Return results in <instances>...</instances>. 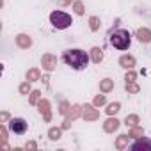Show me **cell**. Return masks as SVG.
<instances>
[{
    "instance_id": "obj_1",
    "label": "cell",
    "mask_w": 151,
    "mask_h": 151,
    "mask_svg": "<svg viewBox=\"0 0 151 151\" xmlns=\"http://www.w3.org/2000/svg\"><path fill=\"white\" fill-rule=\"evenodd\" d=\"M62 60L73 68L75 71H80V69H86L87 64H89V55L84 52V50H78V48H73V50H66L62 53Z\"/></svg>"
},
{
    "instance_id": "obj_2",
    "label": "cell",
    "mask_w": 151,
    "mask_h": 151,
    "mask_svg": "<svg viewBox=\"0 0 151 151\" xmlns=\"http://www.w3.org/2000/svg\"><path fill=\"white\" fill-rule=\"evenodd\" d=\"M109 43L114 48H117V50H128L130 48V43H132V36L124 29H116V30H110Z\"/></svg>"
},
{
    "instance_id": "obj_3",
    "label": "cell",
    "mask_w": 151,
    "mask_h": 151,
    "mask_svg": "<svg viewBox=\"0 0 151 151\" xmlns=\"http://www.w3.org/2000/svg\"><path fill=\"white\" fill-rule=\"evenodd\" d=\"M50 22H52V25H53L55 29H59V30L68 29V27L73 23L71 16H69L68 13H64V11H53V13L50 14Z\"/></svg>"
},
{
    "instance_id": "obj_4",
    "label": "cell",
    "mask_w": 151,
    "mask_h": 151,
    "mask_svg": "<svg viewBox=\"0 0 151 151\" xmlns=\"http://www.w3.org/2000/svg\"><path fill=\"white\" fill-rule=\"evenodd\" d=\"M9 130L16 135H23L27 132V121L22 119V117H13L9 121Z\"/></svg>"
},
{
    "instance_id": "obj_5",
    "label": "cell",
    "mask_w": 151,
    "mask_h": 151,
    "mask_svg": "<svg viewBox=\"0 0 151 151\" xmlns=\"http://www.w3.org/2000/svg\"><path fill=\"white\" fill-rule=\"evenodd\" d=\"M41 62H43V68H45L46 71H52V69L57 66V57L52 55V53H45L43 59H41Z\"/></svg>"
},
{
    "instance_id": "obj_6",
    "label": "cell",
    "mask_w": 151,
    "mask_h": 151,
    "mask_svg": "<svg viewBox=\"0 0 151 151\" xmlns=\"http://www.w3.org/2000/svg\"><path fill=\"white\" fill-rule=\"evenodd\" d=\"M16 45H18L20 48H30V46H32V39H30V36H27V34H18V36H16Z\"/></svg>"
},
{
    "instance_id": "obj_7",
    "label": "cell",
    "mask_w": 151,
    "mask_h": 151,
    "mask_svg": "<svg viewBox=\"0 0 151 151\" xmlns=\"http://www.w3.org/2000/svg\"><path fill=\"white\" fill-rule=\"evenodd\" d=\"M135 36H137V39H139L140 43H144V45L151 41V30H149V29H146V27H142V29H139Z\"/></svg>"
},
{
    "instance_id": "obj_8",
    "label": "cell",
    "mask_w": 151,
    "mask_h": 151,
    "mask_svg": "<svg viewBox=\"0 0 151 151\" xmlns=\"http://www.w3.org/2000/svg\"><path fill=\"white\" fill-rule=\"evenodd\" d=\"M119 64H121L124 69H133L135 59H133L132 55H121V57H119Z\"/></svg>"
},
{
    "instance_id": "obj_9",
    "label": "cell",
    "mask_w": 151,
    "mask_h": 151,
    "mask_svg": "<svg viewBox=\"0 0 151 151\" xmlns=\"http://www.w3.org/2000/svg\"><path fill=\"white\" fill-rule=\"evenodd\" d=\"M37 107H39V112L45 114V119L50 121V119H52V114H50V105H48V101H46V100H41V101H37Z\"/></svg>"
},
{
    "instance_id": "obj_10",
    "label": "cell",
    "mask_w": 151,
    "mask_h": 151,
    "mask_svg": "<svg viewBox=\"0 0 151 151\" xmlns=\"http://www.w3.org/2000/svg\"><path fill=\"white\" fill-rule=\"evenodd\" d=\"M144 147L151 149V140H147V139H140V140H137V142H133V144L130 146V149H133V151H139V149H144Z\"/></svg>"
},
{
    "instance_id": "obj_11",
    "label": "cell",
    "mask_w": 151,
    "mask_h": 151,
    "mask_svg": "<svg viewBox=\"0 0 151 151\" xmlns=\"http://www.w3.org/2000/svg\"><path fill=\"white\" fill-rule=\"evenodd\" d=\"M91 59H93L94 64H100V62L103 60V50L98 48V46H94V48L91 50Z\"/></svg>"
},
{
    "instance_id": "obj_12",
    "label": "cell",
    "mask_w": 151,
    "mask_h": 151,
    "mask_svg": "<svg viewBox=\"0 0 151 151\" xmlns=\"http://www.w3.org/2000/svg\"><path fill=\"white\" fill-rule=\"evenodd\" d=\"M117 126H119V121H117L116 117H114V119L110 117V119H107V121H105L103 130H105V132H114V130H117Z\"/></svg>"
},
{
    "instance_id": "obj_13",
    "label": "cell",
    "mask_w": 151,
    "mask_h": 151,
    "mask_svg": "<svg viewBox=\"0 0 151 151\" xmlns=\"http://www.w3.org/2000/svg\"><path fill=\"white\" fill-rule=\"evenodd\" d=\"M112 89H114V80L105 78V80L100 82V91H101V93H109V91H112Z\"/></svg>"
},
{
    "instance_id": "obj_14",
    "label": "cell",
    "mask_w": 151,
    "mask_h": 151,
    "mask_svg": "<svg viewBox=\"0 0 151 151\" xmlns=\"http://www.w3.org/2000/svg\"><path fill=\"white\" fill-rule=\"evenodd\" d=\"M84 117H86V119H96V117H98V112H96L91 105H86V109H84Z\"/></svg>"
},
{
    "instance_id": "obj_15",
    "label": "cell",
    "mask_w": 151,
    "mask_h": 151,
    "mask_svg": "<svg viewBox=\"0 0 151 151\" xmlns=\"http://www.w3.org/2000/svg\"><path fill=\"white\" fill-rule=\"evenodd\" d=\"M119 110H121V105H119V103H110V105L107 107V114H109V116H114V114H117Z\"/></svg>"
},
{
    "instance_id": "obj_16",
    "label": "cell",
    "mask_w": 151,
    "mask_h": 151,
    "mask_svg": "<svg viewBox=\"0 0 151 151\" xmlns=\"http://www.w3.org/2000/svg\"><path fill=\"white\" fill-rule=\"evenodd\" d=\"M27 80H30V82L39 80V71H37V69H30V71H27Z\"/></svg>"
},
{
    "instance_id": "obj_17",
    "label": "cell",
    "mask_w": 151,
    "mask_h": 151,
    "mask_svg": "<svg viewBox=\"0 0 151 151\" xmlns=\"http://www.w3.org/2000/svg\"><path fill=\"white\" fill-rule=\"evenodd\" d=\"M20 93H22V94H29V93H30V80H27V82H23V84L20 86Z\"/></svg>"
},
{
    "instance_id": "obj_18",
    "label": "cell",
    "mask_w": 151,
    "mask_h": 151,
    "mask_svg": "<svg viewBox=\"0 0 151 151\" xmlns=\"http://www.w3.org/2000/svg\"><path fill=\"white\" fill-rule=\"evenodd\" d=\"M126 126H135L137 123H139V117L137 116H126Z\"/></svg>"
},
{
    "instance_id": "obj_19",
    "label": "cell",
    "mask_w": 151,
    "mask_h": 151,
    "mask_svg": "<svg viewBox=\"0 0 151 151\" xmlns=\"http://www.w3.org/2000/svg\"><path fill=\"white\" fill-rule=\"evenodd\" d=\"M89 22H91V30H98V29H100V20H98L96 16H91Z\"/></svg>"
},
{
    "instance_id": "obj_20",
    "label": "cell",
    "mask_w": 151,
    "mask_h": 151,
    "mask_svg": "<svg viewBox=\"0 0 151 151\" xmlns=\"http://www.w3.org/2000/svg\"><path fill=\"white\" fill-rule=\"evenodd\" d=\"M39 96H41V93H39V91H32V93H30V98H29V101L34 105V103H37Z\"/></svg>"
},
{
    "instance_id": "obj_21",
    "label": "cell",
    "mask_w": 151,
    "mask_h": 151,
    "mask_svg": "<svg viewBox=\"0 0 151 151\" xmlns=\"http://www.w3.org/2000/svg\"><path fill=\"white\" fill-rule=\"evenodd\" d=\"M50 139H52V140L60 139V130H59V128H52V130H50Z\"/></svg>"
},
{
    "instance_id": "obj_22",
    "label": "cell",
    "mask_w": 151,
    "mask_h": 151,
    "mask_svg": "<svg viewBox=\"0 0 151 151\" xmlns=\"http://www.w3.org/2000/svg\"><path fill=\"white\" fill-rule=\"evenodd\" d=\"M135 78H137V75H135L133 71H128V73H126V77H124L126 84H132V82H135Z\"/></svg>"
},
{
    "instance_id": "obj_23",
    "label": "cell",
    "mask_w": 151,
    "mask_h": 151,
    "mask_svg": "<svg viewBox=\"0 0 151 151\" xmlns=\"http://www.w3.org/2000/svg\"><path fill=\"white\" fill-rule=\"evenodd\" d=\"M126 91H128V93H139V91H140V87H139L137 84H133V82H132V84H126Z\"/></svg>"
},
{
    "instance_id": "obj_24",
    "label": "cell",
    "mask_w": 151,
    "mask_h": 151,
    "mask_svg": "<svg viewBox=\"0 0 151 151\" xmlns=\"http://www.w3.org/2000/svg\"><path fill=\"white\" fill-rule=\"evenodd\" d=\"M130 137H135V139H139V137H142V130H139V128H135V126H132V132H130Z\"/></svg>"
},
{
    "instance_id": "obj_25",
    "label": "cell",
    "mask_w": 151,
    "mask_h": 151,
    "mask_svg": "<svg viewBox=\"0 0 151 151\" xmlns=\"http://www.w3.org/2000/svg\"><path fill=\"white\" fill-rule=\"evenodd\" d=\"M128 137L130 135H119V140H117V147H124V144H126V140H128Z\"/></svg>"
},
{
    "instance_id": "obj_26",
    "label": "cell",
    "mask_w": 151,
    "mask_h": 151,
    "mask_svg": "<svg viewBox=\"0 0 151 151\" xmlns=\"http://www.w3.org/2000/svg\"><path fill=\"white\" fill-rule=\"evenodd\" d=\"M75 13L77 14H84V6H82V2H75Z\"/></svg>"
},
{
    "instance_id": "obj_27",
    "label": "cell",
    "mask_w": 151,
    "mask_h": 151,
    "mask_svg": "<svg viewBox=\"0 0 151 151\" xmlns=\"http://www.w3.org/2000/svg\"><path fill=\"white\" fill-rule=\"evenodd\" d=\"M94 107H100V105H105V96H96L94 101H93Z\"/></svg>"
},
{
    "instance_id": "obj_28",
    "label": "cell",
    "mask_w": 151,
    "mask_h": 151,
    "mask_svg": "<svg viewBox=\"0 0 151 151\" xmlns=\"http://www.w3.org/2000/svg\"><path fill=\"white\" fill-rule=\"evenodd\" d=\"M71 0H59V4H62V6H66V4H69Z\"/></svg>"
}]
</instances>
